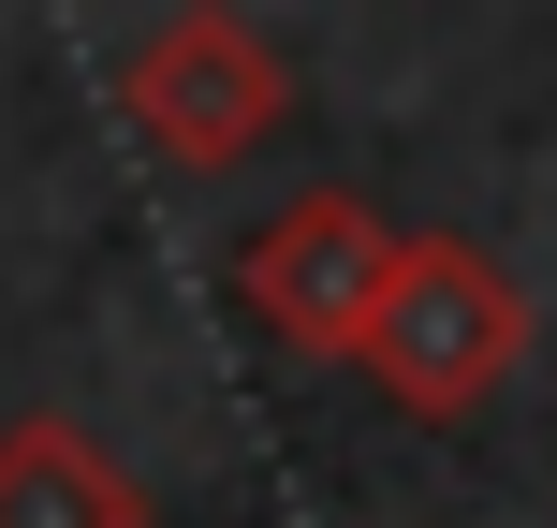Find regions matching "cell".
<instances>
[{
  "label": "cell",
  "instance_id": "obj_3",
  "mask_svg": "<svg viewBox=\"0 0 557 528\" xmlns=\"http://www.w3.org/2000/svg\"><path fill=\"white\" fill-rule=\"evenodd\" d=\"M396 250H411V235H396L367 192H294L250 250H235V294H250V323L278 353L352 367L367 323H382V294H396Z\"/></svg>",
  "mask_w": 557,
  "mask_h": 528
},
{
  "label": "cell",
  "instance_id": "obj_4",
  "mask_svg": "<svg viewBox=\"0 0 557 528\" xmlns=\"http://www.w3.org/2000/svg\"><path fill=\"white\" fill-rule=\"evenodd\" d=\"M0 528H147V484L74 412H15L0 426Z\"/></svg>",
  "mask_w": 557,
  "mask_h": 528
},
{
  "label": "cell",
  "instance_id": "obj_1",
  "mask_svg": "<svg viewBox=\"0 0 557 528\" xmlns=\"http://www.w3.org/2000/svg\"><path fill=\"white\" fill-rule=\"evenodd\" d=\"M513 353H529V294H513V265H484L470 235H411V250H396V294H382V323H367L352 367H367L411 426H470L484 396L513 382Z\"/></svg>",
  "mask_w": 557,
  "mask_h": 528
},
{
  "label": "cell",
  "instance_id": "obj_2",
  "mask_svg": "<svg viewBox=\"0 0 557 528\" xmlns=\"http://www.w3.org/2000/svg\"><path fill=\"white\" fill-rule=\"evenodd\" d=\"M117 118H133V147L162 176H221V162H250L278 118H294V59H278L250 15H221V0H176V15L117 59Z\"/></svg>",
  "mask_w": 557,
  "mask_h": 528
}]
</instances>
